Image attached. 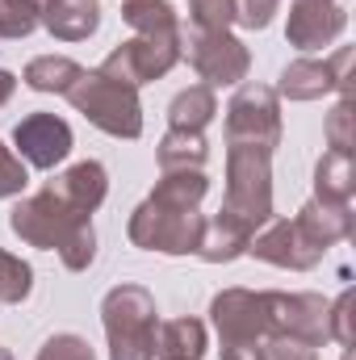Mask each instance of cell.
Masks as SVG:
<instances>
[{"label": "cell", "mask_w": 356, "mask_h": 360, "mask_svg": "<svg viewBox=\"0 0 356 360\" xmlns=\"http://www.w3.org/2000/svg\"><path fill=\"white\" fill-rule=\"evenodd\" d=\"M268 302V335H289L302 340L310 348L331 344V327H327V297L323 293H276L265 289Z\"/></svg>", "instance_id": "9"}, {"label": "cell", "mask_w": 356, "mask_h": 360, "mask_svg": "<svg viewBox=\"0 0 356 360\" xmlns=\"http://www.w3.org/2000/svg\"><path fill=\"white\" fill-rule=\"evenodd\" d=\"M109 360H155L160 310L143 285H113L101 302Z\"/></svg>", "instance_id": "3"}, {"label": "cell", "mask_w": 356, "mask_h": 360, "mask_svg": "<svg viewBox=\"0 0 356 360\" xmlns=\"http://www.w3.org/2000/svg\"><path fill=\"white\" fill-rule=\"evenodd\" d=\"M227 143H248L276 151L281 143V101L268 84H239L227 105Z\"/></svg>", "instance_id": "8"}, {"label": "cell", "mask_w": 356, "mask_h": 360, "mask_svg": "<svg viewBox=\"0 0 356 360\" xmlns=\"http://www.w3.org/2000/svg\"><path fill=\"white\" fill-rule=\"evenodd\" d=\"M193 30H231L235 25V0H189Z\"/></svg>", "instance_id": "27"}, {"label": "cell", "mask_w": 356, "mask_h": 360, "mask_svg": "<svg viewBox=\"0 0 356 360\" xmlns=\"http://www.w3.org/2000/svg\"><path fill=\"white\" fill-rule=\"evenodd\" d=\"M0 360H13V356H8V348H0Z\"/></svg>", "instance_id": "36"}, {"label": "cell", "mask_w": 356, "mask_h": 360, "mask_svg": "<svg viewBox=\"0 0 356 360\" xmlns=\"http://www.w3.org/2000/svg\"><path fill=\"white\" fill-rule=\"evenodd\" d=\"M205 193H210V180L201 168L160 172L151 197L126 222L130 243L160 256H197L205 235V214H201Z\"/></svg>", "instance_id": "1"}, {"label": "cell", "mask_w": 356, "mask_h": 360, "mask_svg": "<svg viewBox=\"0 0 356 360\" xmlns=\"http://www.w3.org/2000/svg\"><path fill=\"white\" fill-rule=\"evenodd\" d=\"M8 226L17 239H25L30 248L42 252H59V260L72 272H84L96 256V231H92V214H80L76 205H68L51 184L34 197H21L8 214Z\"/></svg>", "instance_id": "2"}, {"label": "cell", "mask_w": 356, "mask_h": 360, "mask_svg": "<svg viewBox=\"0 0 356 360\" xmlns=\"http://www.w3.org/2000/svg\"><path fill=\"white\" fill-rule=\"evenodd\" d=\"M352 193H356L352 155L323 151L319 164H314V197H323V201H352Z\"/></svg>", "instance_id": "23"}, {"label": "cell", "mask_w": 356, "mask_h": 360, "mask_svg": "<svg viewBox=\"0 0 356 360\" xmlns=\"http://www.w3.org/2000/svg\"><path fill=\"white\" fill-rule=\"evenodd\" d=\"M222 360H265L260 344H222Z\"/></svg>", "instance_id": "34"}, {"label": "cell", "mask_w": 356, "mask_h": 360, "mask_svg": "<svg viewBox=\"0 0 356 360\" xmlns=\"http://www.w3.org/2000/svg\"><path fill=\"white\" fill-rule=\"evenodd\" d=\"M218 214L235 218L252 235L272 222V151L248 143L227 147V197Z\"/></svg>", "instance_id": "4"}, {"label": "cell", "mask_w": 356, "mask_h": 360, "mask_svg": "<svg viewBox=\"0 0 356 360\" xmlns=\"http://www.w3.org/2000/svg\"><path fill=\"white\" fill-rule=\"evenodd\" d=\"M80 76H84V68H80L76 59H68V55H38V59H30V63H25V72H21L25 89L59 92V96H68L72 84H76Z\"/></svg>", "instance_id": "21"}, {"label": "cell", "mask_w": 356, "mask_h": 360, "mask_svg": "<svg viewBox=\"0 0 356 360\" xmlns=\"http://www.w3.org/2000/svg\"><path fill=\"white\" fill-rule=\"evenodd\" d=\"M210 323L222 344H260L268 335L265 289H222L210 302Z\"/></svg>", "instance_id": "10"}, {"label": "cell", "mask_w": 356, "mask_h": 360, "mask_svg": "<svg viewBox=\"0 0 356 360\" xmlns=\"http://www.w3.org/2000/svg\"><path fill=\"white\" fill-rule=\"evenodd\" d=\"M155 356L160 360H201L205 356V323L201 319H172L155 331Z\"/></svg>", "instance_id": "19"}, {"label": "cell", "mask_w": 356, "mask_h": 360, "mask_svg": "<svg viewBox=\"0 0 356 360\" xmlns=\"http://www.w3.org/2000/svg\"><path fill=\"white\" fill-rule=\"evenodd\" d=\"M214 113H218V101H214V89H205V84H193V89L177 92L172 105H168L172 130H205L214 122Z\"/></svg>", "instance_id": "24"}, {"label": "cell", "mask_w": 356, "mask_h": 360, "mask_svg": "<svg viewBox=\"0 0 356 360\" xmlns=\"http://www.w3.org/2000/svg\"><path fill=\"white\" fill-rule=\"evenodd\" d=\"M42 25L59 42H84L101 30V0H46Z\"/></svg>", "instance_id": "16"}, {"label": "cell", "mask_w": 356, "mask_h": 360, "mask_svg": "<svg viewBox=\"0 0 356 360\" xmlns=\"http://www.w3.org/2000/svg\"><path fill=\"white\" fill-rule=\"evenodd\" d=\"M46 0H0V38H30L42 25Z\"/></svg>", "instance_id": "25"}, {"label": "cell", "mask_w": 356, "mask_h": 360, "mask_svg": "<svg viewBox=\"0 0 356 360\" xmlns=\"http://www.w3.org/2000/svg\"><path fill=\"white\" fill-rule=\"evenodd\" d=\"M34 289V269L0 248V306H21Z\"/></svg>", "instance_id": "26"}, {"label": "cell", "mask_w": 356, "mask_h": 360, "mask_svg": "<svg viewBox=\"0 0 356 360\" xmlns=\"http://www.w3.org/2000/svg\"><path fill=\"white\" fill-rule=\"evenodd\" d=\"M248 256H256L265 264H276V269H289V272H306V269H314L327 252L314 248L293 218H276V222H268V231L252 235Z\"/></svg>", "instance_id": "14"}, {"label": "cell", "mask_w": 356, "mask_h": 360, "mask_svg": "<svg viewBox=\"0 0 356 360\" xmlns=\"http://www.w3.org/2000/svg\"><path fill=\"white\" fill-rule=\"evenodd\" d=\"M122 21L143 38H180V17L168 0H122Z\"/></svg>", "instance_id": "20"}, {"label": "cell", "mask_w": 356, "mask_h": 360, "mask_svg": "<svg viewBox=\"0 0 356 360\" xmlns=\"http://www.w3.org/2000/svg\"><path fill=\"white\" fill-rule=\"evenodd\" d=\"M180 59H184V34L180 38H143V34H134L130 42L113 46L96 72H105V76H113V80H122L130 89H143V84L168 76Z\"/></svg>", "instance_id": "6"}, {"label": "cell", "mask_w": 356, "mask_h": 360, "mask_svg": "<svg viewBox=\"0 0 356 360\" xmlns=\"http://www.w3.org/2000/svg\"><path fill=\"white\" fill-rule=\"evenodd\" d=\"M327 147L352 155V96H340V105L327 113Z\"/></svg>", "instance_id": "29"}, {"label": "cell", "mask_w": 356, "mask_h": 360, "mask_svg": "<svg viewBox=\"0 0 356 360\" xmlns=\"http://www.w3.org/2000/svg\"><path fill=\"white\" fill-rule=\"evenodd\" d=\"M248 243H252V231L248 226H239L227 214H214V218H205V235H201L197 256L205 264H231V260L248 256Z\"/></svg>", "instance_id": "18"}, {"label": "cell", "mask_w": 356, "mask_h": 360, "mask_svg": "<svg viewBox=\"0 0 356 360\" xmlns=\"http://www.w3.org/2000/svg\"><path fill=\"white\" fill-rule=\"evenodd\" d=\"M276 8H281V0H235V21L248 30H265V25H272Z\"/></svg>", "instance_id": "33"}, {"label": "cell", "mask_w": 356, "mask_h": 360, "mask_svg": "<svg viewBox=\"0 0 356 360\" xmlns=\"http://www.w3.org/2000/svg\"><path fill=\"white\" fill-rule=\"evenodd\" d=\"M298 226H302V235L314 243V248H336V243H344L348 235H352V201H323V197H310L302 210H298V218H293Z\"/></svg>", "instance_id": "15"}, {"label": "cell", "mask_w": 356, "mask_h": 360, "mask_svg": "<svg viewBox=\"0 0 356 360\" xmlns=\"http://www.w3.org/2000/svg\"><path fill=\"white\" fill-rule=\"evenodd\" d=\"M260 356L265 360H319V348L289 340V335H265L260 340Z\"/></svg>", "instance_id": "32"}, {"label": "cell", "mask_w": 356, "mask_h": 360, "mask_svg": "<svg viewBox=\"0 0 356 360\" xmlns=\"http://www.w3.org/2000/svg\"><path fill=\"white\" fill-rule=\"evenodd\" d=\"M13 147L21 151V160L30 168L51 172V168H59L72 155L76 139H72V126L63 117H55V113H30V117H21L13 126Z\"/></svg>", "instance_id": "12"}, {"label": "cell", "mask_w": 356, "mask_h": 360, "mask_svg": "<svg viewBox=\"0 0 356 360\" xmlns=\"http://www.w3.org/2000/svg\"><path fill=\"white\" fill-rule=\"evenodd\" d=\"M25 184H30V168H25V160H21L13 147L0 143V201L25 193Z\"/></svg>", "instance_id": "30"}, {"label": "cell", "mask_w": 356, "mask_h": 360, "mask_svg": "<svg viewBox=\"0 0 356 360\" xmlns=\"http://www.w3.org/2000/svg\"><path fill=\"white\" fill-rule=\"evenodd\" d=\"M68 101L76 105V113H84L96 130L113 134V139H139L143 134V101H139V89L105 76V72H84Z\"/></svg>", "instance_id": "5"}, {"label": "cell", "mask_w": 356, "mask_h": 360, "mask_svg": "<svg viewBox=\"0 0 356 360\" xmlns=\"http://www.w3.org/2000/svg\"><path fill=\"white\" fill-rule=\"evenodd\" d=\"M13 92H17V76H13L8 68H0V109L13 101Z\"/></svg>", "instance_id": "35"}, {"label": "cell", "mask_w": 356, "mask_h": 360, "mask_svg": "<svg viewBox=\"0 0 356 360\" xmlns=\"http://www.w3.org/2000/svg\"><path fill=\"white\" fill-rule=\"evenodd\" d=\"M327 327H331V340L340 348H352V289H344L331 306H327Z\"/></svg>", "instance_id": "31"}, {"label": "cell", "mask_w": 356, "mask_h": 360, "mask_svg": "<svg viewBox=\"0 0 356 360\" xmlns=\"http://www.w3.org/2000/svg\"><path fill=\"white\" fill-rule=\"evenodd\" d=\"M34 360H96V352H92V344L84 335H76V331H55V335L38 348Z\"/></svg>", "instance_id": "28"}, {"label": "cell", "mask_w": 356, "mask_h": 360, "mask_svg": "<svg viewBox=\"0 0 356 360\" xmlns=\"http://www.w3.org/2000/svg\"><path fill=\"white\" fill-rule=\"evenodd\" d=\"M160 172H184V168H205L210 160V143L201 130H168L155 147Z\"/></svg>", "instance_id": "22"}, {"label": "cell", "mask_w": 356, "mask_h": 360, "mask_svg": "<svg viewBox=\"0 0 356 360\" xmlns=\"http://www.w3.org/2000/svg\"><path fill=\"white\" fill-rule=\"evenodd\" d=\"M348 30V8L340 0H293L289 4V21H285V38L298 51H323L331 46L340 34Z\"/></svg>", "instance_id": "13"}, {"label": "cell", "mask_w": 356, "mask_h": 360, "mask_svg": "<svg viewBox=\"0 0 356 360\" xmlns=\"http://www.w3.org/2000/svg\"><path fill=\"white\" fill-rule=\"evenodd\" d=\"M352 46H340L331 59H293L285 72H281V84L276 92L289 96V101H319L327 92H340V96H352Z\"/></svg>", "instance_id": "11"}, {"label": "cell", "mask_w": 356, "mask_h": 360, "mask_svg": "<svg viewBox=\"0 0 356 360\" xmlns=\"http://www.w3.org/2000/svg\"><path fill=\"white\" fill-rule=\"evenodd\" d=\"M184 55H189L193 72L205 80V89L243 84L248 68H252V51L231 30H193L189 42H184Z\"/></svg>", "instance_id": "7"}, {"label": "cell", "mask_w": 356, "mask_h": 360, "mask_svg": "<svg viewBox=\"0 0 356 360\" xmlns=\"http://www.w3.org/2000/svg\"><path fill=\"white\" fill-rule=\"evenodd\" d=\"M51 188H55L68 205H76L80 214H96L101 201L109 197V172H105V164L84 160V164H72L63 176L51 180Z\"/></svg>", "instance_id": "17"}]
</instances>
